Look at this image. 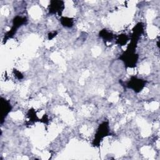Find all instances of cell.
Masks as SVG:
<instances>
[{"label":"cell","instance_id":"obj_5","mask_svg":"<svg viewBox=\"0 0 160 160\" xmlns=\"http://www.w3.org/2000/svg\"><path fill=\"white\" fill-rule=\"evenodd\" d=\"M146 81L142 79H138L136 77H132L131 79L128 81L127 84V86L129 88L133 89L135 92H138L141 91V89L144 88L145 85Z\"/></svg>","mask_w":160,"mask_h":160},{"label":"cell","instance_id":"obj_9","mask_svg":"<svg viewBox=\"0 0 160 160\" xmlns=\"http://www.w3.org/2000/svg\"><path fill=\"white\" fill-rule=\"evenodd\" d=\"M128 41V38L126 34H121L118 36L117 39V43L121 46H123L126 44Z\"/></svg>","mask_w":160,"mask_h":160},{"label":"cell","instance_id":"obj_8","mask_svg":"<svg viewBox=\"0 0 160 160\" xmlns=\"http://www.w3.org/2000/svg\"><path fill=\"white\" fill-rule=\"evenodd\" d=\"M61 23L64 26L70 28L73 25V20L71 18L67 17H62L61 19Z\"/></svg>","mask_w":160,"mask_h":160},{"label":"cell","instance_id":"obj_4","mask_svg":"<svg viewBox=\"0 0 160 160\" xmlns=\"http://www.w3.org/2000/svg\"><path fill=\"white\" fill-rule=\"evenodd\" d=\"M64 8V2L62 1L52 0L50 1L48 11L49 14H58L61 15Z\"/></svg>","mask_w":160,"mask_h":160},{"label":"cell","instance_id":"obj_3","mask_svg":"<svg viewBox=\"0 0 160 160\" xmlns=\"http://www.w3.org/2000/svg\"><path fill=\"white\" fill-rule=\"evenodd\" d=\"M109 132V124L104 121L101 124L96 131V136L94 140V144L96 146L98 144L103 138H104Z\"/></svg>","mask_w":160,"mask_h":160},{"label":"cell","instance_id":"obj_6","mask_svg":"<svg viewBox=\"0 0 160 160\" xmlns=\"http://www.w3.org/2000/svg\"><path fill=\"white\" fill-rule=\"evenodd\" d=\"M1 124H2L5 118L8 116V114L11 112L12 106L11 105L10 102L3 98H1Z\"/></svg>","mask_w":160,"mask_h":160},{"label":"cell","instance_id":"obj_2","mask_svg":"<svg viewBox=\"0 0 160 160\" xmlns=\"http://www.w3.org/2000/svg\"><path fill=\"white\" fill-rule=\"evenodd\" d=\"M27 22V19L26 17L17 16H16L12 21V26L11 29L4 34V41H6L8 39L11 38L14 34L16 32L18 29L21 27L22 24H25Z\"/></svg>","mask_w":160,"mask_h":160},{"label":"cell","instance_id":"obj_7","mask_svg":"<svg viewBox=\"0 0 160 160\" xmlns=\"http://www.w3.org/2000/svg\"><path fill=\"white\" fill-rule=\"evenodd\" d=\"M99 36L101 37L104 40L110 41L113 38V34L106 29H102L99 32Z\"/></svg>","mask_w":160,"mask_h":160},{"label":"cell","instance_id":"obj_1","mask_svg":"<svg viewBox=\"0 0 160 160\" xmlns=\"http://www.w3.org/2000/svg\"><path fill=\"white\" fill-rule=\"evenodd\" d=\"M124 61L126 66L129 68L134 67L138 62V56L135 53V49L128 47L127 50L119 58Z\"/></svg>","mask_w":160,"mask_h":160},{"label":"cell","instance_id":"obj_10","mask_svg":"<svg viewBox=\"0 0 160 160\" xmlns=\"http://www.w3.org/2000/svg\"><path fill=\"white\" fill-rule=\"evenodd\" d=\"M14 76H16V77H17L19 79H22V74L19 72V71H16V70H15L14 71Z\"/></svg>","mask_w":160,"mask_h":160}]
</instances>
